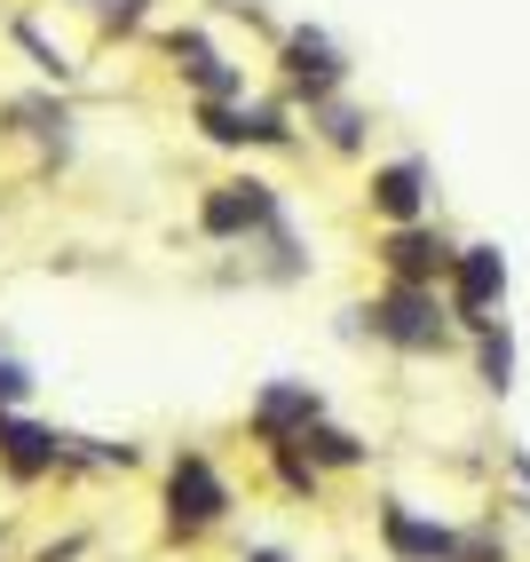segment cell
<instances>
[{"instance_id": "7c38bea8", "label": "cell", "mask_w": 530, "mask_h": 562, "mask_svg": "<svg viewBox=\"0 0 530 562\" xmlns=\"http://www.w3.org/2000/svg\"><path fill=\"white\" fill-rule=\"evenodd\" d=\"M167 48H174V64H182V71H191V80H199L206 95H238V88H246V80H238V71H230V64H222V56L206 48V32H174V41H167Z\"/></svg>"}, {"instance_id": "52a82bcc", "label": "cell", "mask_w": 530, "mask_h": 562, "mask_svg": "<svg viewBox=\"0 0 530 562\" xmlns=\"http://www.w3.org/2000/svg\"><path fill=\"white\" fill-rule=\"evenodd\" d=\"M451 254H460V246H443L436 231H420V222H396V231L381 238V261H388L396 285H436V278H451Z\"/></svg>"}, {"instance_id": "5bb4252c", "label": "cell", "mask_w": 530, "mask_h": 562, "mask_svg": "<svg viewBox=\"0 0 530 562\" xmlns=\"http://www.w3.org/2000/svg\"><path fill=\"white\" fill-rule=\"evenodd\" d=\"M301 452L325 460V468H357V460H364V443H357V436H340V428H301Z\"/></svg>"}, {"instance_id": "ba28073f", "label": "cell", "mask_w": 530, "mask_h": 562, "mask_svg": "<svg viewBox=\"0 0 530 562\" xmlns=\"http://www.w3.org/2000/svg\"><path fill=\"white\" fill-rule=\"evenodd\" d=\"M372 214L420 222V214H428V159H388V167H372Z\"/></svg>"}, {"instance_id": "2e32d148", "label": "cell", "mask_w": 530, "mask_h": 562, "mask_svg": "<svg viewBox=\"0 0 530 562\" xmlns=\"http://www.w3.org/2000/svg\"><path fill=\"white\" fill-rule=\"evenodd\" d=\"M24 396H32V372H24L16 357H0V412H16Z\"/></svg>"}, {"instance_id": "4fadbf2b", "label": "cell", "mask_w": 530, "mask_h": 562, "mask_svg": "<svg viewBox=\"0 0 530 562\" xmlns=\"http://www.w3.org/2000/svg\"><path fill=\"white\" fill-rule=\"evenodd\" d=\"M475 349H483V389L507 396V389H515V333H507V325H483Z\"/></svg>"}, {"instance_id": "6da1fadb", "label": "cell", "mask_w": 530, "mask_h": 562, "mask_svg": "<svg viewBox=\"0 0 530 562\" xmlns=\"http://www.w3.org/2000/svg\"><path fill=\"white\" fill-rule=\"evenodd\" d=\"M357 325H372L381 341H396V349H411V357H428V349H443V317H451V302L436 285H388L372 310H349Z\"/></svg>"}, {"instance_id": "7a4b0ae2", "label": "cell", "mask_w": 530, "mask_h": 562, "mask_svg": "<svg viewBox=\"0 0 530 562\" xmlns=\"http://www.w3.org/2000/svg\"><path fill=\"white\" fill-rule=\"evenodd\" d=\"M222 515H230V483L214 475L206 452H182V460L167 468V531H174V539H206Z\"/></svg>"}, {"instance_id": "3957f363", "label": "cell", "mask_w": 530, "mask_h": 562, "mask_svg": "<svg viewBox=\"0 0 530 562\" xmlns=\"http://www.w3.org/2000/svg\"><path fill=\"white\" fill-rule=\"evenodd\" d=\"M381 539H388L396 562H490V554H499L490 539H460V531H443V522H420L404 499L381 507Z\"/></svg>"}, {"instance_id": "9a60e30c", "label": "cell", "mask_w": 530, "mask_h": 562, "mask_svg": "<svg viewBox=\"0 0 530 562\" xmlns=\"http://www.w3.org/2000/svg\"><path fill=\"white\" fill-rule=\"evenodd\" d=\"M317 120H325V143H332V151H357V143H364V120H357L349 103H317Z\"/></svg>"}, {"instance_id": "8992f818", "label": "cell", "mask_w": 530, "mask_h": 562, "mask_svg": "<svg viewBox=\"0 0 530 562\" xmlns=\"http://www.w3.org/2000/svg\"><path fill=\"white\" fill-rule=\"evenodd\" d=\"M88 452L71 436H56V428H32V420H16V412H0V468H9L16 483H32V475H56V468H80Z\"/></svg>"}, {"instance_id": "e0dca14e", "label": "cell", "mask_w": 530, "mask_h": 562, "mask_svg": "<svg viewBox=\"0 0 530 562\" xmlns=\"http://www.w3.org/2000/svg\"><path fill=\"white\" fill-rule=\"evenodd\" d=\"M16 41L32 48V64H41L48 80H64V71H71V64H64V56H56V48H48V41H41V32H32V24H16Z\"/></svg>"}, {"instance_id": "5b68a950", "label": "cell", "mask_w": 530, "mask_h": 562, "mask_svg": "<svg viewBox=\"0 0 530 562\" xmlns=\"http://www.w3.org/2000/svg\"><path fill=\"white\" fill-rule=\"evenodd\" d=\"M199 222H206L214 238H253V231L270 238L278 222H285V206H278L270 182L246 175V182H222V191H206V214H199Z\"/></svg>"}, {"instance_id": "277c9868", "label": "cell", "mask_w": 530, "mask_h": 562, "mask_svg": "<svg viewBox=\"0 0 530 562\" xmlns=\"http://www.w3.org/2000/svg\"><path fill=\"white\" fill-rule=\"evenodd\" d=\"M443 285H451V293H443L451 317H460L467 333H483L490 310L507 302V254H499V246H460V254H451V278H443Z\"/></svg>"}, {"instance_id": "ac0fdd59", "label": "cell", "mask_w": 530, "mask_h": 562, "mask_svg": "<svg viewBox=\"0 0 530 562\" xmlns=\"http://www.w3.org/2000/svg\"><path fill=\"white\" fill-rule=\"evenodd\" d=\"M515 483H522V499H530V460L522 452H515Z\"/></svg>"}, {"instance_id": "d6986e66", "label": "cell", "mask_w": 530, "mask_h": 562, "mask_svg": "<svg viewBox=\"0 0 530 562\" xmlns=\"http://www.w3.org/2000/svg\"><path fill=\"white\" fill-rule=\"evenodd\" d=\"M253 562H285V554H278V547H253Z\"/></svg>"}, {"instance_id": "8fae6325", "label": "cell", "mask_w": 530, "mask_h": 562, "mask_svg": "<svg viewBox=\"0 0 530 562\" xmlns=\"http://www.w3.org/2000/svg\"><path fill=\"white\" fill-rule=\"evenodd\" d=\"M199 120H206V135H214V143H293L285 111H222V103H206Z\"/></svg>"}, {"instance_id": "30bf717a", "label": "cell", "mask_w": 530, "mask_h": 562, "mask_svg": "<svg viewBox=\"0 0 530 562\" xmlns=\"http://www.w3.org/2000/svg\"><path fill=\"white\" fill-rule=\"evenodd\" d=\"M301 428H317V396L309 389H270V396H261L253 404V436L261 443H270V452H278V443H301Z\"/></svg>"}, {"instance_id": "9c48e42d", "label": "cell", "mask_w": 530, "mask_h": 562, "mask_svg": "<svg viewBox=\"0 0 530 562\" xmlns=\"http://www.w3.org/2000/svg\"><path fill=\"white\" fill-rule=\"evenodd\" d=\"M340 71H349V64H340L332 56V41H325V32H293V41H285V80L301 88V95H309V111L340 88Z\"/></svg>"}]
</instances>
